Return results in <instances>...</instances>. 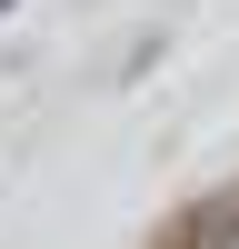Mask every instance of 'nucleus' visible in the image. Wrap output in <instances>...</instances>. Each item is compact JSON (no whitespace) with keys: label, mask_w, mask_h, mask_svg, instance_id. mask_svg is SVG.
Masks as SVG:
<instances>
[{"label":"nucleus","mask_w":239,"mask_h":249,"mask_svg":"<svg viewBox=\"0 0 239 249\" xmlns=\"http://www.w3.org/2000/svg\"><path fill=\"white\" fill-rule=\"evenodd\" d=\"M10 10H20V0H0V20H10Z\"/></svg>","instance_id":"obj_1"}]
</instances>
